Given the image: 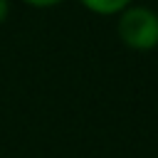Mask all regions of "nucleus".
<instances>
[{"label":"nucleus","instance_id":"2","mask_svg":"<svg viewBox=\"0 0 158 158\" xmlns=\"http://www.w3.org/2000/svg\"><path fill=\"white\" fill-rule=\"evenodd\" d=\"M79 5L101 17H118L128 5H133V0H79Z\"/></svg>","mask_w":158,"mask_h":158},{"label":"nucleus","instance_id":"3","mask_svg":"<svg viewBox=\"0 0 158 158\" xmlns=\"http://www.w3.org/2000/svg\"><path fill=\"white\" fill-rule=\"evenodd\" d=\"M25 5H30V7H37V10H47V7H57V5H62L64 0H22Z\"/></svg>","mask_w":158,"mask_h":158},{"label":"nucleus","instance_id":"1","mask_svg":"<svg viewBox=\"0 0 158 158\" xmlns=\"http://www.w3.org/2000/svg\"><path fill=\"white\" fill-rule=\"evenodd\" d=\"M116 35L133 52L158 49V12L148 5H128L116 20Z\"/></svg>","mask_w":158,"mask_h":158},{"label":"nucleus","instance_id":"4","mask_svg":"<svg viewBox=\"0 0 158 158\" xmlns=\"http://www.w3.org/2000/svg\"><path fill=\"white\" fill-rule=\"evenodd\" d=\"M7 15H10V0H0V25L7 20Z\"/></svg>","mask_w":158,"mask_h":158}]
</instances>
